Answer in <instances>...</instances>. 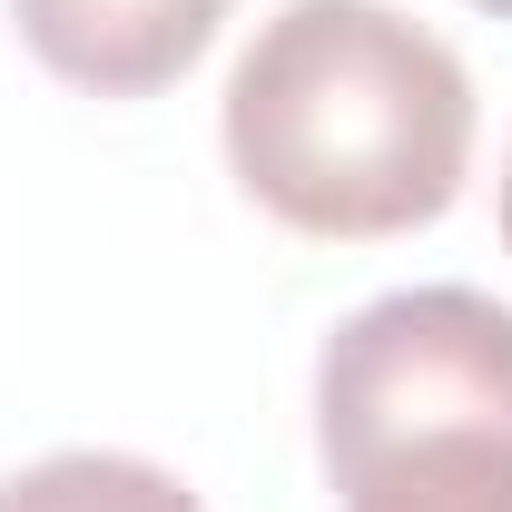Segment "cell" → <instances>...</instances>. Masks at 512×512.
Here are the masks:
<instances>
[{
  "mask_svg": "<svg viewBox=\"0 0 512 512\" xmlns=\"http://www.w3.org/2000/svg\"><path fill=\"white\" fill-rule=\"evenodd\" d=\"M503 247H512V158H503Z\"/></svg>",
  "mask_w": 512,
  "mask_h": 512,
  "instance_id": "cell-5",
  "label": "cell"
},
{
  "mask_svg": "<svg viewBox=\"0 0 512 512\" xmlns=\"http://www.w3.org/2000/svg\"><path fill=\"white\" fill-rule=\"evenodd\" d=\"M316 453L345 512H512V306L394 286L325 335Z\"/></svg>",
  "mask_w": 512,
  "mask_h": 512,
  "instance_id": "cell-2",
  "label": "cell"
},
{
  "mask_svg": "<svg viewBox=\"0 0 512 512\" xmlns=\"http://www.w3.org/2000/svg\"><path fill=\"white\" fill-rule=\"evenodd\" d=\"M227 168L296 237L434 227L473 168V79L394 0H286L227 69Z\"/></svg>",
  "mask_w": 512,
  "mask_h": 512,
  "instance_id": "cell-1",
  "label": "cell"
},
{
  "mask_svg": "<svg viewBox=\"0 0 512 512\" xmlns=\"http://www.w3.org/2000/svg\"><path fill=\"white\" fill-rule=\"evenodd\" d=\"M0 512H207L148 453H99V444H69V453H40L0 483Z\"/></svg>",
  "mask_w": 512,
  "mask_h": 512,
  "instance_id": "cell-4",
  "label": "cell"
},
{
  "mask_svg": "<svg viewBox=\"0 0 512 512\" xmlns=\"http://www.w3.org/2000/svg\"><path fill=\"white\" fill-rule=\"evenodd\" d=\"M473 10H493V20H512V0H473Z\"/></svg>",
  "mask_w": 512,
  "mask_h": 512,
  "instance_id": "cell-6",
  "label": "cell"
},
{
  "mask_svg": "<svg viewBox=\"0 0 512 512\" xmlns=\"http://www.w3.org/2000/svg\"><path fill=\"white\" fill-rule=\"evenodd\" d=\"M30 60L89 99H148L188 79L227 20V0H10Z\"/></svg>",
  "mask_w": 512,
  "mask_h": 512,
  "instance_id": "cell-3",
  "label": "cell"
}]
</instances>
